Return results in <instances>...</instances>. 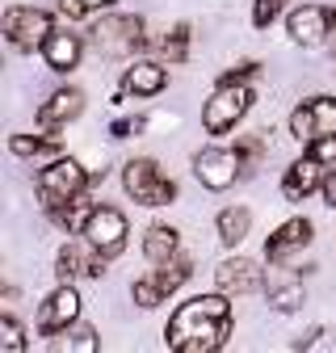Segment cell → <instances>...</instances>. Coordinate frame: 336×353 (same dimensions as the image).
Here are the masks:
<instances>
[{
    "label": "cell",
    "instance_id": "33",
    "mask_svg": "<svg viewBox=\"0 0 336 353\" xmlns=\"http://www.w3.org/2000/svg\"><path fill=\"white\" fill-rule=\"evenodd\" d=\"M257 68H261V63H252V59H248V63H240V68H231V72H223V80H248V76H252V72H257Z\"/></svg>",
    "mask_w": 336,
    "mask_h": 353
},
{
    "label": "cell",
    "instance_id": "30",
    "mask_svg": "<svg viewBox=\"0 0 336 353\" xmlns=\"http://www.w3.org/2000/svg\"><path fill=\"white\" fill-rule=\"evenodd\" d=\"M135 130H143V118H118V122L109 126V135H114V139H126V135H135Z\"/></svg>",
    "mask_w": 336,
    "mask_h": 353
},
{
    "label": "cell",
    "instance_id": "3",
    "mask_svg": "<svg viewBox=\"0 0 336 353\" xmlns=\"http://www.w3.org/2000/svg\"><path fill=\"white\" fill-rule=\"evenodd\" d=\"M248 105H252V88L244 80H219V88L202 105L206 135H227V130H235V122L248 114Z\"/></svg>",
    "mask_w": 336,
    "mask_h": 353
},
{
    "label": "cell",
    "instance_id": "29",
    "mask_svg": "<svg viewBox=\"0 0 336 353\" xmlns=\"http://www.w3.org/2000/svg\"><path fill=\"white\" fill-rule=\"evenodd\" d=\"M311 156L324 164V168H332L336 164V135H324V139H311Z\"/></svg>",
    "mask_w": 336,
    "mask_h": 353
},
{
    "label": "cell",
    "instance_id": "24",
    "mask_svg": "<svg viewBox=\"0 0 336 353\" xmlns=\"http://www.w3.org/2000/svg\"><path fill=\"white\" fill-rule=\"evenodd\" d=\"M59 143L55 139H38V135H13L9 139V152L21 156V160H34V156H51Z\"/></svg>",
    "mask_w": 336,
    "mask_h": 353
},
{
    "label": "cell",
    "instance_id": "12",
    "mask_svg": "<svg viewBox=\"0 0 336 353\" xmlns=\"http://www.w3.org/2000/svg\"><path fill=\"white\" fill-rule=\"evenodd\" d=\"M76 316H80V294H76L72 282H63L55 294H47V303L38 307V332L42 336H55V332L72 328Z\"/></svg>",
    "mask_w": 336,
    "mask_h": 353
},
{
    "label": "cell",
    "instance_id": "4",
    "mask_svg": "<svg viewBox=\"0 0 336 353\" xmlns=\"http://www.w3.org/2000/svg\"><path fill=\"white\" fill-rule=\"evenodd\" d=\"M122 185L126 194H131L139 206H168L177 198V185H173V176H164L156 160L139 156V160H126L122 168Z\"/></svg>",
    "mask_w": 336,
    "mask_h": 353
},
{
    "label": "cell",
    "instance_id": "26",
    "mask_svg": "<svg viewBox=\"0 0 336 353\" xmlns=\"http://www.w3.org/2000/svg\"><path fill=\"white\" fill-rule=\"evenodd\" d=\"M105 5H114V0H59V9H63V17H67V21L93 17V13H101Z\"/></svg>",
    "mask_w": 336,
    "mask_h": 353
},
{
    "label": "cell",
    "instance_id": "5",
    "mask_svg": "<svg viewBox=\"0 0 336 353\" xmlns=\"http://www.w3.org/2000/svg\"><path fill=\"white\" fill-rule=\"evenodd\" d=\"M143 17H131V13H122V17H101V26L93 30V47L101 55H114V59H126V55H135L143 51Z\"/></svg>",
    "mask_w": 336,
    "mask_h": 353
},
{
    "label": "cell",
    "instance_id": "19",
    "mask_svg": "<svg viewBox=\"0 0 336 353\" xmlns=\"http://www.w3.org/2000/svg\"><path fill=\"white\" fill-rule=\"evenodd\" d=\"M164 84H168V72L160 63H147V59L131 63L126 76H122V88L135 93V97H156V93H164Z\"/></svg>",
    "mask_w": 336,
    "mask_h": 353
},
{
    "label": "cell",
    "instance_id": "15",
    "mask_svg": "<svg viewBox=\"0 0 336 353\" xmlns=\"http://www.w3.org/2000/svg\"><path fill=\"white\" fill-rule=\"evenodd\" d=\"M324 164L307 152L303 160H294L290 168H286V176H282V194L290 198V202H303V198H311L315 190H324Z\"/></svg>",
    "mask_w": 336,
    "mask_h": 353
},
{
    "label": "cell",
    "instance_id": "16",
    "mask_svg": "<svg viewBox=\"0 0 336 353\" xmlns=\"http://www.w3.org/2000/svg\"><path fill=\"white\" fill-rule=\"evenodd\" d=\"M307 244H311V223H307V219H290V223H282L265 240V256H269V265H282L290 252H299Z\"/></svg>",
    "mask_w": 336,
    "mask_h": 353
},
{
    "label": "cell",
    "instance_id": "8",
    "mask_svg": "<svg viewBox=\"0 0 336 353\" xmlns=\"http://www.w3.org/2000/svg\"><path fill=\"white\" fill-rule=\"evenodd\" d=\"M185 278H189V256H173V261H164L160 270H151L147 278H139V282L131 286V299H135L139 307H156V303H164L168 294H177Z\"/></svg>",
    "mask_w": 336,
    "mask_h": 353
},
{
    "label": "cell",
    "instance_id": "32",
    "mask_svg": "<svg viewBox=\"0 0 336 353\" xmlns=\"http://www.w3.org/2000/svg\"><path fill=\"white\" fill-rule=\"evenodd\" d=\"M324 202L336 210V164L328 168V176H324Z\"/></svg>",
    "mask_w": 336,
    "mask_h": 353
},
{
    "label": "cell",
    "instance_id": "18",
    "mask_svg": "<svg viewBox=\"0 0 336 353\" xmlns=\"http://www.w3.org/2000/svg\"><path fill=\"white\" fill-rule=\"evenodd\" d=\"M80 55H84V42L72 30H51V38L42 42V59H47L51 72H72L80 63Z\"/></svg>",
    "mask_w": 336,
    "mask_h": 353
},
{
    "label": "cell",
    "instance_id": "28",
    "mask_svg": "<svg viewBox=\"0 0 336 353\" xmlns=\"http://www.w3.org/2000/svg\"><path fill=\"white\" fill-rule=\"evenodd\" d=\"M282 9H286V0H252V26H273L277 17H282Z\"/></svg>",
    "mask_w": 336,
    "mask_h": 353
},
{
    "label": "cell",
    "instance_id": "13",
    "mask_svg": "<svg viewBox=\"0 0 336 353\" xmlns=\"http://www.w3.org/2000/svg\"><path fill=\"white\" fill-rule=\"evenodd\" d=\"M109 256H101L89 240H67L63 248H59V256H55V265H59V278L63 282H72V278H101V265H105Z\"/></svg>",
    "mask_w": 336,
    "mask_h": 353
},
{
    "label": "cell",
    "instance_id": "27",
    "mask_svg": "<svg viewBox=\"0 0 336 353\" xmlns=\"http://www.w3.org/2000/svg\"><path fill=\"white\" fill-rule=\"evenodd\" d=\"M0 349H9V353H21L25 349V332L13 316H0Z\"/></svg>",
    "mask_w": 336,
    "mask_h": 353
},
{
    "label": "cell",
    "instance_id": "10",
    "mask_svg": "<svg viewBox=\"0 0 336 353\" xmlns=\"http://www.w3.org/2000/svg\"><path fill=\"white\" fill-rule=\"evenodd\" d=\"M290 135L299 139V143L336 135V101H332V97H311V101H303L299 110L290 114Z\"/></svg>",
    "mask_w": 336,
    "mask_h": 353
},
{
    "label": "cell",
    "instance_id": "1",
    "mask_svg": "<svg viewBox=\"0 0 336 353\" xmlns=\"http://www.w3.org/2000/svg\"><path fill=\"white\" fill-rule=\"evenodd\" d=\"M231 294H198L189 303H181L173 320H168L164 336H168V349L177 353H215L227 345L231 336Z\"/></svg>",
    "mask_w": 336,
    "mask_h": 353
},
{
    "label": "cell",
    "instance_id": "17",
    "mask_svg": "<svg viewBox=\"0 0 336 353\" xmlns=\"http://www.w3.org/2000/svg\"><path fill=\"white\" fill-rule=\"evenodd\" d=\"M80 110H84V93H80V88H59V93H51V101H42L38 126L42 130H59L72 118H80Z\"/></svg>",
    "mask_w": 336,
    "mask_h": 353
},
{
    "label": "cell",
    "instance_id": "14",
    "mask_svg": "<svg viewBox=\"0 0 336 353\" xmlns=\"http://www.w3.org/2000/svg\"><path fill=\"white\" fill-rule=\"evenodd\" d=\"M215 282L223 294H252V290H265V270L248 256H231L215 270Z\"/></svg>",
    "mask_w": 336,
    "mask_h": 353
},
{
    "label": "cell",
    "instance_id": "11",
    "mask_svg": "<svg viewBox=\"0 0 336 353\" xmlns=\"http://www.w3.org/2000/svg\"><path fill=\"white\" fill-rule=\"evenodd\" d=\"M336 30V5H303L286 17V34L299 42V47H315Z\"/></svg>",
    "mask_w": 336,
    "mask_h": 353
},
{
    "label": "cell",
    "instance_id": "7",
    "mask_svg": "<svg viewBox=\"0 0 336 353\" xmlns=\"http://www.w3.org/2000/svg\"><path fill=\"white\" fill-rule=\"evenodd\" d=\"M80 236L89 240L101 256H118L126 248V236H131V228H126V214L114 210V206H93L89 219H84Z\"/></svg>",
    "mask_w": 336,
    "mask_h": 353
},
{
    "label": "cell",
    "instance_id": "20",
    "mask_svg": "<svg viewBox=\"0 0 336 353\" xmlns=\"http://www.w3.org/2000/svg\"><path fill=\"white\" fill-rule=\"evenodd\" d=\"M177 232L173 228H164V223H156V228H147V236H143V256L151 261V265H164V261H173V256H181L177 252Z\"/></svg>",
    "mask_w": 336,
    "mask_h": 353
},
{
    "label": "cell",
    "instance_id": "25",
    "mask_svg": "<svg viewBox=\"0 0 336 353\" xmlns=\"http://www.w3.org/2000/svg\"><path fill=\"white\" fill-rule=\"evenodd\" d=\"M160 51H164L168 63H185V55H189V26H173V34L160 38Z\"/></svg>",
    "mask_w": 336,
    "mask_h": 353
},
{
    "label": "cell",
    "instance_id": "6",
    "mask_svg": "<svg viewBox=\"0 0 336 353\" xmlns=\"http://www.w3.org/2000/svg\"><path fill=\"white\" fill-rule=\"evenodd\" d=\"M244 168H248V164H244V156H240L235 148H202V152L193 156V176H198L206 190H215V194L231 190L235 176H240Z\"/></svg>",
    "mask_w": 336,
    "mask_h": 353
},
{
    "label": "cell",
    "instance_id": "2",
    "mask_svg": "<svg viewBox=\"0 0 336 353\" xmlns=\"http://www.w3.org/2000/svg\"><path fill=\"white\" fill-rule=\"evenodd\" d=\"M89 181H93V176L80 168V160L59 156V160H51L47 168L38 172V198H42V206H47V210H55V206H67V202L84 198Z\"/></svg>",
    "mask_w": 336,
    "mask_h": 353
},
{
    "label": "cell",
    "instance_id": "22",
    "mask_svg": "<svg viewBox=\"0 0 336 353\" xmlns=\"http://www.w3.org/2000/svg\"><path fill=\"white\" fill-rule=\"evenodd\" d=\"M265 290L277 312H299L303 307V282H265Z\"/></svg>",
    "mask_w": 336,
    "mask_h": 353
},
{
    "label": "cell",
    "instance_id": "23",
    "mask_svg": "<svg viewBox=\"0 0 336 353\" xmlns=\"http://www.w3.org/2000/svg\"><path fill=\"white\" fill-rule=\"evenodd\" d=\"M55 349H80V353H97L101 349V341H97V332L93 328H63L59 332V341H55Z\"/></svg>",
    "mask_w": 336,
    "mask_h": 353
},
{
    "label": "cell",
    "instance_id": "21",
    "mask_svg": "<svg viewBox=\"0 0 336 353\" xmlns=\"http://www.w3.org/2000/svg\"><path fill=\"white\" fill-rule=\"evenodd\" d=\"M219 240L227 244V248H235V244H244V236L252 232V214L244 210V206H227V210H219Z\"/></svg>",
    "mask_w": 336,
    "mask_h": 353
},
{
    "label": "cell",
    "instance_id": "34",
    "mask_svg": "<svg viewBox=\"0 0 336 353\" xmlns=\"http://www.w3.org/2000/svg\"><path fill=\"white\" fill-rule=\"evenodd\" d=\"M332 72H336V55H332Z\"/></svg>",
    "mask_w": 336,
    "mask_h": 353
},
{
    "label": "cell",
    "instance_id": "9",
    "mask_svg": "<svg viewBox=\"0 0 336 353\" xmlns=\"http://www.w3.org/2000/svg\"><path fill=\"white\" fill-rule=\"evenodd\" d=\"M51 30H55V21L42 9H9L5 13V38L17 51H42V42L51 38Z\"/></svg>",
    "mask_w": 336,
    "mask_h": 353
},
{
    "label": "cell",
    "instance_id": "31",
    "mask_svg": "<svg viewBox=\"0 0 336 353\" xmlns=\"http://www.w3.org/2000/svg\"><path fill=\"white\" fill-rule=\"evenodd\" d=\"M235 152L244 156V164H252V160L265 152V143H261V139H240V143H235Z\"/></svg>",
    "mask_w": 336,
    "mask_h": 353
}]
</instances>
